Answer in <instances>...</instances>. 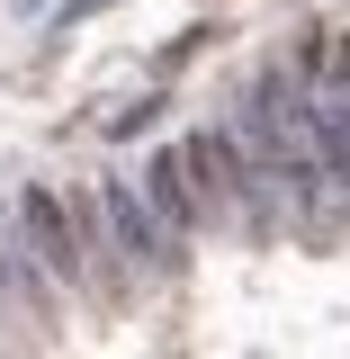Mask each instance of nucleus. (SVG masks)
Listing matches in <instances>:
<instances>
[{
	"label": "nucleus",
	"instance_id": "nucleus-1",
	"mask_svg": "<svg viewBox=\"0 0 350 359\" xmlns=\"http://www.w3.org/2000/svg\"><path fill=\"white\" fill-rule=\"evenodd\" d=\"M18 224H27V243H36V261L54 278H90V252H81V224H72V198H54V189H18Z\"/></svg>",
	"mask_w": 350,
	"mask_h": 359
},
{
	"label": "nucleus",
	"instance_id": "nucleus-2",
	"mask_svg": "<svg viewBox=\"0 0 350 359\" xmlns=\"http://www.w3.org/2000/svg\"><path fill=\"white\" fill-rule=\"evenodd\" d=\"M144 198H153L171 224H207V207H198V180H189V153H153V171H144Z\"/></svg>",
	"mask_w": 350,
	"mask_h": 359
},
{
	"label": "nucleus",
	"instance_id": "nucleus-3",
	"mask_svg": "<svg viewBox=\"0 0 350 359\" xmlns=\"http://www.w3.org/2000/svg\"><path fill=\"white\" fill-rule=\"evenodd\" d=\"M180 153H189V180H198V207L224 216V198H234V144L224 135H189Z\"/></svg>",
	"mask_w": 350,
	"mask_h": 359
},
{
	"label": "nucleus",
	"instance_id": "nucleus-4",
	"mask_svg": "<svg viewBox=\"0 0 350 359\" xmlns=\"http://www.w3.org/2000/svg\"><path fill=\"white\" fill-rule=\"evenodd\" d=\"M99 207H108V224H117V243H126L135 261H162V233H153V216H144V198H135V189H108Z\"/></svg>",
	"mask_w": 350,
	"mask_h": 359
}]
</instances>
